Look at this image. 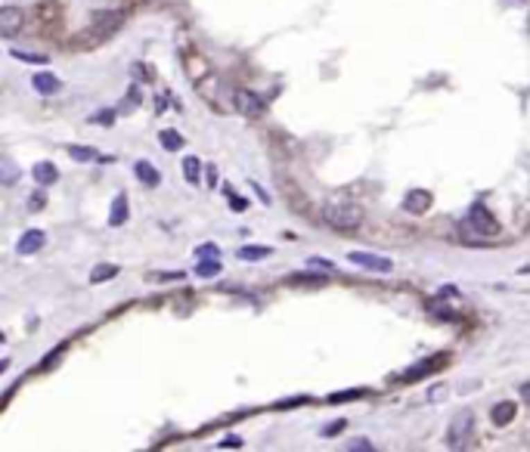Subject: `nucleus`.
Returning <instances> with one entry per match:
<instances>
[{"label": "nucleus", "instance_id": "f257e3e1", "mask_svg": "<svg viewBox=\"0 0 530 452\" xmlns=\"http://www.w3.org/2000/svg\"><path fill=\"white\" fill-rule=\"evenodd\" d=\"M124 19H128V12H121V10H99V12H94V16H90V25L75 37V44L71 46H94V44L109 41V37L124 25Z\"/></svg>", "mask_w": 530, "mask_h": 452}, {"label": "nucleus", "instance_id": "f03ea898", "mask_svg": "<svg viewBox=\"0 0 530 452\" xmlns=\"http://www.w3.org/2000/svg\"><path fill=\"white\" fill-rule=\"evenodd\" d=\"M323 223H329L338 232H354L363 223V208L348 198H332L323 205Z\"/></svg>", "mask_w": 530, "mask_h": 452}, {"label": "nucleus", "instance_id": "7ed1b4c3", "mask_svg": "<svg viewBox=\"0 0 530 452\" xmlns=\"http://www.w3.org/2000/svg\"><path fill=\"white\" fill-rule=\"evenodd\" d=\"M475 434V415L472 412H459V415H453V421H450L447 428V446L450 449H465L468 440H472Z\"/></svg>", "mask_w": 530, "mask_h": 452}, {"label": "nucleus", "instance_id": "20e7f679", "mask_svg": "<svg viewBox=\"0 0 530 452\" xmlns=\"http://www.w3.org/2000/svg\"><path fill=\"white\" fill-rule=\"evenodd\" d=\"M468 226H472L475 232H481V236H496V232H499V220H496L481 202L472 205V211H468Z\"/></svg>", "mask_w": 530, "mask_h": 452}, {"label": "nucleus", "instance_id": "39448f33", "mask_svg": "<svg viewBox=\"0 0 530 452\" xmlns=\"http://www.w3.org/2000/svg\"><path fill=\"white\" fill-rule=\"evenodd\" d=\"M236 112L245 118H261L264 112H267V103H264L261 93L255 90H239L236 93Z\"/></svg>", "mask_w": 530, "mask_h": 452}, {"label": "nucleus", "instance_id": "423d86ee", "mask_svg": "<svg viewBox=\"0 0 530 452\" xmlns=\"http://www.w3.org/2000/svg\"><path fill=\"white\" fill-rule=\"evenodd\" d=\"M22 28H25V10H19V6H3V10H0V35L16 37Z\"/></svg>", "mask_w": 530, "mask_h": 452}, {"label": "nucleus", "instance_id": "0eeeda50", "mask_svg": "<svg viewBox=\"0 0 530 452\" xmlns=\"http://www.w3.org/2000/svg\"><path fill=\"white\" fill-rule=\"evenodd\" d=\"M348 261L357 263V267H363V270H373V272H391V270H394V263H391L388 257L369 254V251H350Z\"/></svg>", "mask_w": 530, "mask_h": 452}, {"label": "nucleus", "instance_id": "6e6552de", "mask_svg": "<svg viewBox=\"0 0 530 452\" xmlns=\"http://www.w3.org/2000/svg\"><path fill=\"white\" fill-rule=\"evenodd\" d=\"M37 16H41V35H56L59 25H62V12H59L56 0H41Z\"/></svg>", "mask_w": 530, "mask_h": 452}, {"label": "nucleus", "instance_id": "1a4fd4ad", "mask_svg": "<svg viewBox=\"0 0 530 452\" xmlns=\"http://www.w3.org/2000/svg\"><path fill=\"white\" fill-rule=\"evenodd\" d=\"M431 205H434V195L428 189H413L407 198H403V208H407L409 214H425Z\"/></svg>", "mask_w": 530, "mask_h": 452}, {"label": "nucleus", "instance_id": "9d476101", "mask_svg": "<svg viewBox=\"0 0 530 452\" xmlns=\"http://www.w3.org/2000/svg\"><path fill=\"white\" fill-rule=\"evenodd\" d=\"M44 242H47L44 229H28V232H22V238H19L16 251H19V254H37V251L44 248Z\"/></svg>", "mask_w": 530, "mask_h": 452}, {"label": "nucleus", "instance_id": "9b49d317", "mask_svg": "<svg viewBox=\"0 0 530 452\" xmlns=\"http://www.w3.org/2000/svg\"><path fill=\"white\" fill-rule=\"evenodd\" d=\"M31 87H35L41 96H53V93H59V78L56 75H50V71H37L35 78H31Z\"/></svg>", "mask_w": 530, "mask_h": 452}, {"label": "nucleus", "instance_id": "f8f14e48", "mask_svg": "<svg viewBox=\"0 0 530 452\" xmlns=\"http://www.w3.org/2000/svg\"><path fill=\"white\" fill-rule=\"evenodd\" d=\"M31 177H35L37 186H53L59 180V171H56V164L53 162H37L35 168H31Z\"/></svg>", "mask_w": 530, "mask_h": 452}, {"label": "nucleus", "instance_id": "ddd939ff", "mask_svg": "<svg viewBox=\"0 0 530 452\" xmlns=\"http://www.w3.org/2000/svg\"><path fill=\"white\" fill-rule=\"evenodd\" d=\"M515 412H518V406H515L512 400H502L493 406V412H490V421H493L496 428H506V424L515 418Z\"/></svg>", "mask_w": 530, "mask_h": 452}, {"label": "nucleus", "instance_id": "4468645a", "mask_svg": "<svg viewBox=\"0 0 530 452\" xmlns=\"http://www.w3.org/2000/svg\"><path fill=\"white\" fill-rule=\"evenodd\" d=\"M441 363H447V356H431V360H425V363H419L416 369H409L407 375H403V381H416V378H425V375H431V372L441 369Z\"/></svg>", "mask_w": 530, "mask_h": 452}, {"label": "nucleus", "instance_id": "2eb2a0df", "mask_svg": "<svg viewBox=\"0 0 530 452\" xmlns=\"http://www.w3.org/2000/svg\"><path fill=\"white\" fill-rule=\"evenodd\" d=\"M134 171H137V177H140V183H143V186H152V189H155V186L162 183V177H158L155 164H152V162H146V158H143V162H137V164H134Z\"/></svg>", "mask_w": 530, "mask_h": 452}, {"label": "nucleus", "instance_id": "dca6fc26", "mask_svg": "<svg viewBox=\"0 0 530 452\" xmlns=\"http://www.w3.org/2000/svg\"><path fill=\"white\" fill-rule=\"evenodd\" d=\"M124 220H128V195H115V202H112V211H109V226H121Z\"/></svg>", "mask_w": 530, "mask_h": 452}, {"label": "nucleus", "instance_id": "f3484780", "mask_svg": "<svg viewBox=\"0 0 530 452\" xmlns=\"http://www.w3.org/2000/svg\"><path fill=\"white\" fill-rule=\"evenodd\" d=\"M223 267H221V261L217 257H198V267H196V276H202V279H211V276H217Z\"/></svg>", "mask_w": 530, "mask_h": 452}, {"label": "nucleus", "instance_id": "a211bd4d", "mask_svg": "<svg viewBox=\"0 0 530 452\" xmlns=\"http://www.w3.org/2000/svg\"><path fill=\"white\" fill-rule=\"evenodd\" d=\"M183 177H187V183H198L202 180V162L198 158H183Z\"/></svg>", "mask_w": 530, "mask_h": 452}, {"label": "nucleus", "instance_id": "6ab92c4d", "mask_svg": "<svg viewBox=\"0 0 530 452\" xmlns=\"http://www.w3.org/2000/svg\"><path fill=\"white\" fill-rule=\"evenodd\" d=\"M187 65H189V78H193V81H202L205 75H208V65H205V59H196L193 53H187Z\"/></svg>", "mask_w": 530, "mask_h": 452}, {"label": "nucleus", "instance_id": "aec40b11", "mask_svg": "<svg viewBox=\"0 0 530 452\" xmlns=\"http://www.w3.org/2000/svg\"><path fill=\"white\" fill-rule=\"evenodd\" d=\"M158 143H162V149L177 152V149L183 146V137L177 134V130H162V134H158Z\"/></svg>", "mask_w": 530, "mask_h": 452}, {"label": "nucleus", "instance_id": "412c9836", "mask_svg": "<svg viewBox=\"0 0 530 452\" xmlns=\"http://www.w3.org/2000/svg\"><path fill=\"white\" fill-rule=\"evenodd\" d=\"M69 155L75 158V162H81V164H87V162H96V149H90V146H69Z\"/></svg>", "mask_w": 530, "mask_h": 452}, {"label": "nucleus", "instance_id": "4be33fe9", "mask_svg": "<svg viewBox=\"0 0 530 452\" xmlns=\"http://www.w3.org/2000/svg\"><path fill=\"white\" fill-rule=\"evenodd\" d=\"M118 276V267L115 263H103V267H96L94 272H90V282L99 285V282H109V279Z\"/></svg>", "mask_w": 530, "mask_h": 452}, {"label": "nucleus", "instance_id": "5701e85b", "mask_svg": "<svg viewBox=\"0 0 530 452\" xmlns=\"http://www.w3.org/2000/svg\"><path fill=\"white\" fill-rule=\"evenodd\" d=\"M286 282H289V285H310V288H316V285L326 282V276H307V272H291Z\"/></svg>", "mask_w": 530, "mask_h": 452}, {"label": "nucleus", "instance_id": "b1692460", "mask_svg": "<svg viewBox=\"0 0 530 452\" xmlns=\"http://www.w3.org/2000/svg\"><path fill=\"white\" fill-rule=\"evenodd\" d=\"M239 257H242V261H264V257H270V248H257V245H245V248H239Z\"/></svg>", "mask_w": 530, "mask_h": 452}, {"label": "nucleus", "instance_id": "393cba45", "mask_svg": "<svg viewBox=\"0 0 530 452\" xmlns=\"http://www.w3.org/2000/svg\"><path fill=\"white\" fill-rule=\"evenodd\" d=\"M12 56L19 62H31V65H47V56H37V53H25V50H12Z\"/></svg>", "mask_w": 530, "mask_h": 452}, {"label": "nucleus", "instance_id": "a878e982", "mask_svg": "<svg viewBox=\"0 0 530 452\" xmlns=\"http://www.w3.org/2000/svg\"><path fill=\"white\" fill-rule=\"evenodd\" d=\"M16 177H19V171H16V164H12V162H10V158H3V183H6V186H10L12 180H16Z\"/></svg>", "mask_w": 530, "mask_h": 452}, {"label": "nucleus", "instance_id": "bb28decb", "mask_svg": "<svg viewBox=\"0 0 530 452\" xmlns=\"http://www.w3.org/2000/svg\"><path fill=\"white\" fill-rule=\"evenodd\" d=\"M90 121L94 124H105V128H109L112 121H115V112H109V109H103V112H96L94 118H90Z\"/></svg>", "mask_w": 530, "mask_h": 452}, {"label": "nucleus", "instance_id": "cd10ccee", "mask_svg": "<svg viewBox=\"0 0 530 452\" xmlns=\"http://www.w3.org/2000/svg\"><path fill=\"white\" fill-rule=\"evenodd\" d=\"M357 397H363V390H348V394H332V397H329V403H344V400H357Z\"/></svg>", "mask_w": 530, "mask_h": 452}, {"label": "nucleus", "instance_id": "c85d7f7f", "mask_svg": "<svg viewBox=\"0 0 530 452\" xmlns=\"http://www.w3.org/2000/svg\"><path fill=\"white\" fill-rule=\"evenodd\" d=\"M348 449L350 452H369V449H373V443H369V440H354V443H348Z\"/></svg>", "mask_w": 530, "mask_h": 452}, {"label": "nucleus", "instance_id": "c756f323", "mask_svg": "<svg viewBox=\"0 0 530 452\" xmlns=\"http://www.w3.org/2000/svg\"><path fill=\"white\" fill-rule=\"evenodd\" d=\"M310 267H316V270H332V261H326V257H310Z\"/></svg>", "mask_w": 530, "mask_h": 452}, {"label": "nucleus", "instance_id": "7c9ffc66", "mask_svg": "<svg viewBox=\"0 0 530 452\" xmlns=\"http://www.w3.org/2000/svg\"><path fill=\"white\" fill-rule=\"evenodd\" d=\"M149 279H158V282H168V279H183V272H152Z\"/></svg>", "mask_w": 530, "mask_h": 452}, {"label": "nucleus", "instance_id": "2f4dec72", "mask_svg": "<svg viewBox=\"0 0 530 452\" xmlns=\"http://www.w3.org/2000/svg\"><path fill=\"white\" fill-rule=\"evenodd\" d=\"M307 403V397H291V400H282L280 409H289V406H304Z\"/></svg>", "mask_w": 530, "mask_h": 452}, {"label": "nucleus", "instance_id": "473e14b6", "mask_svg": "<svg viewBox=\"0 0 530 452\" xmlns=\"http://www.w3.org/2000/svg\"><path fill=\"white\" fill-rule=\"evenodd\" d=\"M217 248L214 245H202V248H196V257H214Z\"/></svg>", "mask_w": 530, "mask_h": 452}, {"label": "nucleus", "instance_id": "72a5a7b5", "mask_svg": "<svg viewBox=\"0 0 530 452\" xmlns=\"http://www.w3.org/2000/svg\"><path fill=\"white\" fill-rule=\"evenodd\" d=\"M223 446H227V449H239L242 440H239V437H227V440H221V449H223Z\"/></svg>", "mask_w": 530, "mask_h": 452}, {"label": "nucleus", "instance_id": "f704fd0d", "mask_svg": "<svg viewBox=\"0 0 530 452\" xmlns=\"http://www.w3.org/2000/svg\"><path fill=\"white\" fill-rule=\"evenodd\" d=\"M59 354H62V347H59V350H53V354L47 356V360H44V363H41V369H53V363H56V360H59Z\"/></svg>", "mask_w": 530, "mask_h": 452}, {"label": "nucleus", "instance_id": "c9c22d12", "mask_svg": "<svg viewBox=\"0 0 530 452\" xmlns=\"http://www.w3.org/2000/svg\"><path fill=\"white\" fill-rule=\"evenodd\" d=\"M255 192H257V198H261L264 205H270V195H267V192H264V189H261V186H257V183H255Z\"/></svg>", "mask_w": 530, "mask_h": 452}, {"label": "nucleus", "instance_id": "e433bc0d", "mask_svg": "<svg viewBox=\"0 0 530 452\" xmlns=\"http://www.w3.org/2000/svg\"><path fill=\"white\" fill-rule=\"evenodd\" d=\"M230 205H233V211H245V202H242V198H233Z\"/></svg>", "mask_w": 530, "mask_h": 452}]
</instances>
